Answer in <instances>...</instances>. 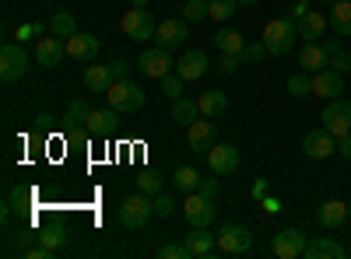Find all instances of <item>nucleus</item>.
Instances as JSON below:
<instances>
[{"mask_svg": "<svg viewBox=\"0 0 351 259\" xmlns=\"http://www.w3.org/2000/svg\"><path fill=\"white\" fill-rule=\"evenodd\" d=\"M295 39H299V21L295 18H274L267 21V28H263V46H267L271 56H285L295 49Z\"/></svg>", "mask_w": 351, "mask_h": 259, "instance_id": "f257e3e1", "label": "nucleus"}, {"mask_svg": "<svg viewBox=\"0 0 351 259\" xmlns=\"http://www.w3.org/2000/svg\"><path fill=\"white\" fill-rule=\"evenodd\" d=\"M106 98H109V105L120 112V116H130V112H137L141 105H144V92L137 88V84L130 81V77H123V81H116L112 88L106 92Z\"/></svg>", "mask_w": 351, "mask_h": 259, "instance_id": "f03ea898", "label": "nucleus"}, {"mask_svg": "<svg viewBox=\"0 0 351 259\" xmlns=\"http://www.w3.org/2000/svg\"><path fill=\"white\" fill-rule=\"evenodd\" d=\"M152 214H155V200H148V193H134L120 207V224L123 228H144L152 221Z\"/></svg>", "mask_w": 351, "mask_h": 259, "instance_id": "7ed1b4c3", "label": "nucleus"}, {"mask_svg": "<svg viewBox=\"0 0 351 259\" xmlns=\"http://www.w3.org/2000/svg\"><path fill=\"white\" fill-rule=\"evenodd\" d=\"M183 214H186V224H190V228H211L215 217H218L215 200H211V196H204V193H186Z\"/></svg>", "mask_w": 351, "mask_h": 259, "instance_id": "20e7f679", "label": "nucleus"}, {"mask_svg": "<svg viewBox=\"0 0 351 259\" xmlns=\"http://www.w3.org/2000/svg\"><path fill=\"white\" fill-rule=\"evenodd\" d=\"M253 249V235L243 224H221L218 228V252L225 256H246Z\"/></svg>", "mask_w": 351, "mask_h": 259, "instance_id": "39448f33", "label": "nucleus"}, {"mask_svg": "<svg viewBox=\"0 0 351 259\" xmlns=\"http://www.w3.org/2000/svg\"><path fill=\"white\" fill-rule=\"evenodd\" d=\"M120 28H123V36L127 39H134V42H144V39H155V18L144 11V8H130L127 14H123V21H120Z\"/></svg>", "mask_w": 351, "mask_h": 259, "instance_id": "423d86ee", "label": "nucleus"}, {"mask_svg": "<svg viewBox=\"0 0 351 259\" xmlns=\"http://www.w3.org/2000/svg\"><path fill=\"white\" fill-rule=\"evenodd\" d=\"M28 70V53L21 42H8L4 49H0V77H4L8 84L11 81H21Z\"/></svg>", "mask_w": 351, "mask_h": 259, "instance_id": "0eeeda50", "label": "nucleus"}, {"mask_svg": "<svg viewBox=\"0 0 351 259\" xmlns=\"http://www.w3.org/2000/svg\"><path fill=\"white\" fill-rule=\"evenodd\" d=\"M186 140H190V151H193V154H208V151L215 148V144H218L211 116H200V120H193V123L186 126Z\"/></svg>", "mask_w": 351, "mask_h": 259, "instance_id": "6e6552de", "label": "nucleus"}, {"mask_svg": "<svg viewBox=\"0 0 351 259\" xmlns=\"http://www.w3.org/2000/svg\"><path fill=\"white\" fill-rule=\"evenodd\" d=\"M306 242H309V238L299 232V228H285V232L274 235L271 252H274L278 259H299V256L306 252Z\"/></svg>", "mask_w": 351, "mask_h": 259, "instance_id": "1a4fd4ad", "label": "nucleus"}, {"mask_svg": "<svg viewBox=\"0 0 351 259\" xmlns=\"http://www.w3.org/2000/svg\"><path fill=\"white\" fill-rule=\"evenodd\" d=\"M172 49H162V46H155V49H144L141 53V60H137V67H141V74L144 77H155V81H162L176 64H172V56H169Z\"/></svg>", "mask_w": 351, "mask_h": 259, "instance_id": "9d476101", "label": "nucleus"}, {"mask_svg": "<svg viewBox=\"0 0 351 259\" xmlns=\"http://www.w3.org/2000/svg\"><path fill=\"white\" fill-rule=\"evenodd\" d=\"M324 126H327L334 137L351 133V102H344V98H330L327 109H324Z\"/></svg>", "mask_w": 351, "mask_h": 259, "instance_id": "9b49d317", "label": "nucleus"}, {"mask_svg": "<svg viewBox=\"0 0 351 259\" xmlns=\"http://www.w3.org/2000/svg\"><path fill=\"white\" fill-rule=\"evenodd\" d=\"M302 151L309 154V158H330L334 151H337V137L324 126V130H309L306 137H302Z\"/></svg>", "mask_w": 351, "mask_h": 259, "instance_id": "f8f14e48", "label": "nucleus"}, {"mask_svg": "<svg viewBox=\"0 0 351 259\" xmlns=\"http://www.w3.org/2000/svg\"><path fill=\"white\" fill-rule=\"evenodd\" d=\"M204 158H208L215 176H232V172L239 168V151L232 148V144H215V148L204 154Z\"/></svg>", "mask_w": 351, "mask_h": 259, "instance_id": "ddd939ff", "label": "nucleus"}, {"mask_svg": "<svg viewBox=\"0 0 351 259\" xmlns=\"http://www.w3.org/2000/svg\"><path fill=\"white\" fill-rule=\"evenodd\" d=\"M186 21H180V18H165L158 28H155V46H162V49H176V46H183L186 42Z\"/></svg>", "mask_w": 351, "mask_h": 259, "instance_id": "4468645a", "label": "nucleus"}, {"mask_svg": "<svg viewBox=\"0 0 351 259\" xmlns=\"http://www.w3.org/2000/svg\"><path fill=\"white\" fill-rule=\"evenodd\" d=\"M341 92H344V74H337L334 67L313 74V95H319V98L330 102V98H341Z\"/></svg>", "mask_w": 351, "mask_h": 259, "instance_id": "2eb2a0df", "label": "nucleus"}, {"mask_svg": "<svg viewBox=\"0 0 351 259\" xmlns=\"http://www.w3.org/2000/svg\"><path fill=\"white\" fill-rule=\"evenodd\" d=\"M67 56V39H56V36H43L36 46V64L39 67H56Z\"/></svg>", "mask_w": 351, "mask_h": 259, "instance_id": "dca6fc26", "label": "nucleus"}, {"mask_svg": "<svg viewBox=\"0 0 351 259\" xmlns=\"http://www.w3.org/2000/svg\"><path fill=\"white\" fill-rule=\"evenodd\" d=\"M99 49H102V42L95 36H88V32H77V36L67 39V56H74V60H81V64H95Z\"/></svg>", "mask_w": 351, "mask_h": 259, "instance_id": "f3484780", "label": "nucleus"}, {"mask_svg": "<svg viewBox=\"0 0 351 259\" xmlns=\"http://www.w3.org/2000/svg\"><path fill=\"white\" fill-rule=\"evenodd\" d=\"M176 74H180L183 81H200L204 74H208V53H204V49L183 53L180 64H176Z\"/></svg>", "mask_w": 351, "mask_h": 259, "instance_id": "a211bd4d", "label": "nucleus"}, {"mask_svg": "<svg viewBox=\"0 0 351 259\" xmlns=\"http://www.w3.org/2000/svg\"><path fill=\"white\" fill-rule=\"evenodd\" d=\"M186 249H190L193 259H211L218 252V235H211L208 228H193L186 235Z\"/></svg>", "mask_w": 351, "mask_h": 259, "instance_id": "6ab92c4d", "label": "nucleus"}, {"mask_svg": "<svg viewBox=\"0 0 351 259\" xmlns=\"http://www.w3.org/2000/svg\"><path fill=\"white\" fill-rule=\"evenodd\" d=\"M299 67L309 70V74L327 70V67H330V56H327L324 42H302V49H299Z\"/></svg>", "mask_w": 351, "mask_h": 259, "instance_id": "aec40b11", "label": "nucleus"}, {"mask_svg": "<svg viewBox=\"0 0 351 259\" xmlns=\"http://www.w3.org/2000/svg\"><path fill=\"white\" fill-rule=\"evenodd\" d=\"M327 28H330L327 14H319V11H306V14L299 18V39H302V42H319V39L327 36Z\"/></svg>", "mask_w": 351, "mask_h": 259, "instance_id": "412c9836", "label": "nucleus"}, {"mask_svg": "<svg viewBox=\"0 0 351 259\" xmlns=\"http://www.w3.org/2000/svg\"><path fill=\"white\" fill-rule=\"evenodd\" d=\"M306 259H344L348 256V249L341 245V242H334L330 235H319V238H313V242H306V252H302Z\"/></svg>", "mask_w": 351, "mask_h": 259, "instance_id": "4be33fe9", "label": "nucleus"}, {"mask_svg": "<svg viewBox=\"0 0 351 259\" xmlns=\"http://www.w3.org/2000/svg\"><path fill=\"white\" fill-rule=\"evenodd\" d=\"M116 84V74H112V67L109 64H92V67H84V88L88 92H109Z\"/></svg>", "mask_w": 351, "mask_h": 259, "instance_id": "5701e85b", "label": "nucleus"}, {"mask_svg": "<svg viewBox=\"0 0 351 259\" xmlns=\"http://www.w3.org/2000/svg\"><path fill=\"white\" fill-rule=\"evenodd\" d=\"M116 116H120V112H116L112 105L109 109H92V112H88V120H84V126H88L92 137H106V133L116 130Z\"/></svg>", "mask_w": 351, "mask_h": 259, "instance_id": "b1692460", "label": "nucleus"}, {"mask_svg": "<svg viewBox=\"0 0 351 259\" xmlns=\"http://www.w3.org/2000/svg\"><path fill=\"white\" fill-rule=\"evenodd\" d=\"M330 32L341 36V39H351V0H337L330 4Z\"/></svg>", "mask_w": 351, "mask_h": 259, "instance_id": "393cba45", "label": "nucleus"}, {"mask_svg": "<svg viewBox=\"0 0 351 259\" xmlns=\"http://www.w3.org/2000/svg\"><path fill=\"white\" fill-rule=\"evenodd\" d=\"M344 217H348V204H344V200H327V204L319 207V214H316L319 228H327V232L341 228V224H344Z\"/></svg>", "mask_w": 351, "mask_h": 259, "instance_id": "a878e982", "label": "nucleus"}, {"mask_svg": "<svg viewBox=\"0 0 351 259\" xmlns=\"http://www.w3.org/2000/svg\"><path fill=\"white\" fill-rule=\"evenodd\" d=\"M197 102H200V116H211V120H215V116H221V112L228 109V98H225V92H218V88L204 92Z\"/></svg>", "mask_w": 351, "mask_h": 259, "instance_id": "bb28decb", "label": "nucleus"}, {"mask_svg": "<svg viewBox=\"0 0 351 259\" xmlns=\"http://www.w3.org/2000/svg\"><path fill=\"white\" fill-rule=\"evenodd\" d=\"M49 36H56V39H71V36H77V21H74V14H71V11H56V14L49 18Z\"/></svg>", "mask_w": 351, "mask_h": 259, "instance_id": "cd10ccee", "label": "nucleus"}, {"mask_svg": "<svg viewBox=\"0 0 351 259\" xmlns=\"http://www.w3.org/2000/svg\"><path fill=\"white\" fill-rule=\"evenodd\" d=\"M172 120L183 123V126H190L193 120H200V102H193V98H176V102H172Z\"/></svg>", "mask_w": 351, "mask_h": 259, "instance_id": "c85d7f7f", "label": "nucleus"}, {"mask_svg": "<svg viewBox=\"0 0 351 259\" xmlns=\"http://www.w3.org/2000/svg\"><path fill=\"white\" fill-rule=\"evenodd\" d=\"M215 46H218V53H243L246 39L236 32V28H221V32L215 36Z\"/></svg>", "mask_w": 351, "mask_h": 259, "instance_id": "c756f323", "label": "nucleus"}, {"mask_svg": "<svg viewBox=\"0 0 351 259\" xmlns=\"http://www.w3.org/2000/svg\"><path fill=\"white\" fill-rule=\"evenodd\" d=\"M172 186L176 189H183V193H197L200 189V176H197V168H176L172 172Z\"/></svg>", "mask_w": 351, "mask_h": 259, "instance_id": "7c9ffc66", "label": "nucleus"}, {"mask_svg": "<svg viewBox=\"0 0 351 259\" xmlns=\"http://www.w3.org/2000/svg\"><path fill=\"white\" fill-rule=\"evenodd\" d=\"M88 112H92V109H88V102H84V98H74V102L67 105V112H64L60 123H64L67 130H77V126L88 120Z\"/></svg>", "mask_w": 351, "mask_h": 259, "instance_id": "2f4dec72", "label": "nucleus"}, {"mask_svg": "<svg viewBox=\"0 0 351 259\" xmlns=\"http://www.w3.org/2000/svg\"><path fill=\"white\" fill-rule=\"evenodd\" d=\"M288 95H295V98H306V95H313V74H309V70L291 74V77H288Z\"/></svg>", "mask_w": 351, "mask_h": 259, "instance_id": "473e14b6", "label": "nucleus"}, {"mask_svg": "<svg viewBox=\"0 0 351 259\" xmlns=\"http://www.w3.org/2000/svg\"><path fill=\"white\" fill-rule=\"evenodd\" d=\"M208 8H211V18L215 21H228L232 14L239 11V0H208Z\"/></svg>", "mask_w": 351, "mask_h": 259, "instance_id": "72a5a7b5", "label": "nucleus"}, {"mask_svg": "<svg viewBox=\"0 0 351 259\" xmlns=\"http://www.w3.org/2000/svg\"><path fill=\"white\" fill-rule=\"evenodd\" d=\"M183 18L190 25L204 21V18H211V8H208V0H186V8H183Z\"/></svg>", "mask_w": 351, "mask_h": 259, "instance_id": "f704fd0d", "label": "nucleus"}, {"mask_svg": "<svg viewBox=\"0 0 351 259\" xmlns=\"http://www.w3.org/2000/svg\"><path fill=\"white\" fill-rule=\"evenodd\" d=\"M39 245H46V249H64L67 245V232H64V228H46V232L39 235Z\"/></svg>", "mask_w": 351, "mask_h": 259, "instance_id": "c9c22d12", "label": "nucleus"}, {"mask_svg": "<svg viewBox=\"0 0 351 259\" xmlns=\"http://www.w3.org/2000/svg\"><path fill=\"white\" fill-rule=\"evenodd\" d=\"M137 186H141V193L158 196V193H162V176H158V172H141V176H137Z\"/></svg>", "mask_w": 351, "mask_h": 259, "instance_id": "e433bc0d", "label": "nucleus"}, {"mask_svg": "<svg viewBox=\"0 0 351 259\" xmlns=\"http://www.w3.org/2000/svg\"><path fill=\"white\" fill-rule=\"evenodd\" d=\"M183 84H186V81H183L180 74H165V77H162V95H169L172 102L183 98Z\"/></svg>", "mask_w": 351, "mask_h": 259, "instance_id": "4c0bfd02", "label": "nucleus"}, {"mask_svg": "<svg viewBox=\"0 0 351 259\" xmlns=\"http://www.w3.org/2000/svg\"><path fill=\"white\" fill-rule=\"evenodd\" d=\"M243 64H246L243 53H221V56H218V74H236Z\"/></svg>", "mask_w": 351, "mask_h": 259, "instance_id": "58836bf2", "label": "nucleus"}, {"mask_svg": "<svg viewBox=\"0 0 351 259\" xmlns=\"http://www.w3.org/2000/svg\"><path fill=\"white\" fill-rule=\"evenodd\" d=\"M263 56H267V46H263V39H260V42H246V49H243V60H246V64H260Z\"/></svg>", "mask_w": 351, "mask_h": 259, "instance_id": "ea45409f", "label": "nucleus"}, {"mask_svg": "<svg viewBox=\"0 0 351 259\" xmlns=\"http://www.w3.org/2000/svg\"><path fill=\"white\" fill-rule=\"evenodd\" d=\"M158 256H162V259H193L190 249H186V242H183V245H162Z\"/></svg>", "mask_w": 351, "mask_h": 259, "instance_id": "a19ab883", "label": "nucleus"}, {"mask_svg": "<svg viewBox=\"0 0 351 259\" xmlns=\"http://www.w3.org/2000/svg\"><path fill=\"white\" fill-rule=\"evenodd\" d=\"M172 210H176V200H172L169 193H158V196H155V214H158V217H169Z\"/></svg>", "mask_w": 351, "mask_h": 259, "instance_id": "79ce46f5", "label": "nucleus"}, {"mask_svg": "<svg viewBox=\"0 0 351 259\" xmlns=\"http://www.w3.org/2000/svg\"><path fill=\"white\" fill-rule=\"evenodd\" d=\"M330 67H334L337 74H348V70H351V53H348V49L334 53V56H330Z\"/></svg>", "mask_w": 351, "mask_h": 259, "instance_id": "37998d69", "label": "nucleus"}, {"mask_svg": "<svg viewBox=\"0 0 351 259\" xmlns=\"http://www.w3.org/2000/svg\"><path fill=\"white\" fill-rule=\"evenodd\" d=\"M21 256H25V259H49V256H53V249L36 245V249H21Z\"/></svg>", "mask_w": 351, "mask_h": 259, "instance_id": "c03bdc74", "label": "nucleus"}, {"mask_svg": "<svg viewBox=\"0 0 351 259\" xmlns=\"http://www.w3.org/2000/svg\"><path fill=\"white\" fill-rule=\"evenodd\" d=\"M218 189H221V186H218V179H204L197 193H204V196H211V200H215V196H218Z\"/></svg>", "mask_w": 351, "mask_h": 259, "instance_id": "a18cd8bd", "label": "nucleus"}, {"mask_svg": "<svg viewBox=\"0 0 351 259\" xmlns=\"http://www.w3.org/2000/svg\"><path fill=\"white\" fill-rule=\"evenodd\" d=\"M109 67H112V74H116V81H123V77L130 74V64H127V60H112Z\"/></svg>", "mask_w": 351, "mask_h": 259, "instance_id": "49530a36", "label": "nucleus"}, {"mask_svg": "<svg viewBox=\"0 0 351 259\" xmlns=\"http://www.w3.org/2000/svg\"><path fill=\"white\" fill-rule=\"evenodd\" d=\"M337 154H341V158H351V133L337 137Z\"/></svg>", "mask_w": 351, "mask_h": 259, "instance_id": "de8ad7c7", "label": "nucleus"}, {"mask_svg": "<svg viewBox=\"0 0 351 259\" xmlns=\"http://www.w3.org/2000/svg\"><path fill=\"white\" fill-rule=\"evenodd\" d=\"M324 42V49H327V56H334V53H341L344 46H341V39H319Z\"/></svg>", "mask_w": 351, "mask_h": 259, "instance_id": "09e8293b", "label": "nucleus"}, {"mask_svg": "<svg viewBox=\"0 0 351 259\" xmlns=\"http://www.w3.org/2000/svg\"><path fill=\"white\" fill-rule=\"evenodd\" d=\"M267 196V179H256L253 182V200H263Z\"/></svg>", "mask_w": 351, "mask_h": 259, "instance_id": "8fccbe9b", "label": "nucleus"}, {"mask_svg": "<svg viewBox=\"0 0 351 259\" xmlns=\"http://www.w3.org/2000/svg\"><path fill=\"white\" fill-rule=\"evenodd\" d=\"M263 210H267V214H281V204L274 196H263Z\"/></svg>", "mask_w": 351, "mask_h": 259, "instance_id": "3c124183", "label": "nucleus"}, {"mask_svg": "<svg viewBox=\"0 0 351 259\" xmlns=\"http://www.w3.org/2000/svg\"><path fill=\"white\" fill-rule=\"evenodd\" d=\"M306 11H309V8H306V0H299V4H295V8H291V18H295V21H299V18H302Z\"/></svg>", "mask_w": 351, "mask_h": 259, "instance_id": "603ef678", "label": "nucleus"}, {"mask_svg": "<svg viewBox=\"0 0 351 259\" xmlns=\"http://www.w3.org/2000/svg\"><path fill=\"white\" fill-rule=\"evenodd\" d=\"M32 32H36V25H21V28H18V39L25 42V39H28V36H32Z\"/></svg>", "mask_w": 351, "mask_h": 259, "instance_id": "864d4df0", "label": "nucleus"}, {"mask_svg": "<svg viewBox=\"0 0 351 259\" xmlns=\"http://www.w3.org/2000/svg\"><path fill=\"white\" fill-rule=\"evenodd\" d=\"M49 123H53V116H39V120H36L39 130H49Z\"/></svg>", "mask_w": 351, "mask_h": 259, "instance_id": "5fc2aeb1", "label": "nucleus"}, {"mask_svg": "<svg viewBox=\"0 0 351 259\" xmlns=\"http://www.w3.org/2000/svg\"><path fill=\"white\" fill-rule=\"evenodd\" d=\"M260 0H239V8H256Z\"/></svg>", "mask_w": 351, "mask_h": 259, "instance_id": "6e6d98bb", "label": "nucleus"}, {"mask_svg": "<svg viewBox=\"0 0 351 259\" xmlns=\"http://www.w3.org/2000/svg\"><path fill=\"white\" fill-rule=\"evenodd\" d=\"M130 8H148V0H130Z\"/></svg>", "mask_w": 351, "mask_h": 259, "instance_id": "4d7b16f0", "label": "nucleus"}, {"mask_svg": "<svg viewBox=\"0 0 351 259\" xmlns=\"http://www.w3.org/2000/svg\"><path fill=\"white\" fill-rule=\"evenodd\" d=\"M348 217H351V200H348Z\"/></svg>", "mask_w": 351, "mask_h": 259, "instance_id": "13d9d810", "label": "nucleus"}, {"mask_svg": "<svg viewBox=\"0 0 351 259\" xmlns=\"http://www.w3.org/2000/svg\"><path fill=\"white\" fill-rule=\"evenodd\" d=\"M324 4H337V0H324Z\"/></svg>", "mask_w": 351, "mask_h": 259, "instance_id": "bf43d9fd", "label": "nucleus"}]
</instances>
